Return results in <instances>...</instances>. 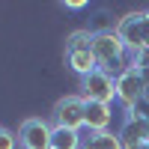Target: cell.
<instances>
[{
    "label": "cell",
    "mask_w": 149,
    "mask_h": 149,
    "mask_svg": "<svg viewBox=\"0 0 149 149\" xmlns=\"http://www.w3.org/2000/svg\"><path fill=\"white\" fill-rule=\"evenodd\" d=\"M93 54H95L98 69H104L110 74L125 72L128 63H131V54H128L125 42H122V36L116 33V27L113 30H95L93 33Z\"/></svg>",
    "instance_id": "6da1fadb"
},
{
    "label": "cell",
    "mask_w": 149,
    "mask_h": 149,
    "mask_svg": "<svg viewBox=\"0 0 149 149\" xmlns=\"http://www.w3.org/2000/svg\"><path fill=\"white\" fill-rule=\"evenodd\" d=\"M66 60L74 74L86 78L90 72L98 69L95 63V54H93V33L90 30H74L69 39H66Z\"/></svg>",
    "instance_id": "7a4b0ae2"
},
{
    "label": "cell",
    "mask_w": 149,
    "mask_h": 149,
    "mask_svg": "<svg viewBox=\"0 0 149 149\" xmlns=\"http://www.w3.org/2000/svg\"><path fill=\"white\" fill-rule=\"evenodd\" d=\"M116 33L122 36V42H125L128 54L149 51V9L128 12L125 18H119V24H116Z\"/></svg>",
    "instance_id": "3957f363"
},
{
    "label": "cell",
    "mask_w": 149,
    "mask_h": 149,
    "mask_svg": "<svg viewBox=\"0 0 149 149\" xmlns=\"http://www.w3.org/2000/svg\"><path fill=\"white\" fill-rule=\"evenodd\" d=\"M51 122L57 128H72V131H81L84 122H86V98L84 95H66L60 98L51 110Z\"/></svg>",
    "instance_id": "277c9868"
},
{
    "label": "cell",
    "mask_w": 149,
    "mask_h": 149,
    "mask_svg": "<svg viewBox=\"0 0 149 149\" xmlns=\"http://www.w3.org/2000/svg\"><path fill=\"white\" fill-rule=\"evenodd\" d=\"M81 95L86 102H102V104H113L116 102V74H110L104 69L90 72L86 78H81Z\"/></svg>",
    "instance_id": "5b68a950"
},
{
    "label": "cell",
    "mask_w": 149,
    "mask_h": 149,
    "mask_svg": "<svg viewBox=\"0 0 149 149\" xmlns=\"http://www.w3.org/2000/svg\"><path fill=\"white\" fill-rule=\"evenodd\" d=\"M54 146V125L42 116L24 119L18 128V149H51Z\"/></svg>",
    "instance_id": "8992f818"
},
{
    "label": "cell",
    "mask_w": 149,
    "mask_h": 149,
    "mask_svg": "<svg viewBox=\"0 0 149 149\" xmlns=\"http://www.w3.org/2000/svg\"><path fill=\"white\" fill-rule=\"evenodd\" d=\"M143 90H146V84H143V78L137 74V69L128 66L125 72L116 74V104L125 110V113L137 102H143Z\"/></svg>",
    "instance_id": "52a82bcc"
},
{
    "label": "cell",
    "mask_w": 149,
    "mask_h": 149,
    "mask_svg": "<svg viewBox=\"0 0 149 149\" xmlns=\"http://www.w3.org/2000/svg\"><path fill=\"white\" fill-rule=\"evenodd\" d=\"M119 140H122V149H149V122L125 116L119 128Z\"/></svg>",
    "instance_id": "ba28073f"
},
{
    "label": "cell",
    "mask_w": 149,
    "mask_h": 149,
    "mask_svg": "<svg viewBox=\"0 0 149 149\" xmlns=\"http://www.w3.org/2000/svg\"><path fill=\"white\" fill-rule=\"evenodd\" d=\"M110 122H113V107H110V104H102V102H86V122H84L86 134L110 131Z\"/></svg>",
    "instance_id": "9c48e42d"
},
{
    "label": "cell",
    "mask_w": 149,
    "mask_h": 149,
    "mask_svg": "<svg viewBox=\"0 0 149 149\" xmlns=\"http://www.w3.org/2000/svg\"><path fill=\"white\" fill-rule=\"evenodd\" d=\"M81 149H122L119 134L113 131H98V134H84Z\"/></svg>",
    "instance_id": "30bf717a"
},
{
    "label": "cell",
    "mask_w": 149,
    "mask_h": 149,
    "mask_svg": "<svg viewBox=\"0 0 149 149\" xmlns=\"http://www.w3.org/2000/svg\"><path fill=\"white\" fill-rule=\"evenodd\" d=\"M81 131H72V128H57L54 125V146L51 149H81Z\"/></svg>",
    "instance_id": "8fae6325"
},
{
    "label": "cell",
    "mask_w": 149,
    "mask_h": 149,
    "mask_svg": "<svg viewBox=\"0 0 149 149\" xmlns=\"http://www.w3.org/2000/svg\"><path fill=\"white\" fill-rule=\"evenodd\" d=\"M131 69H137V74L143 78V84H149V51H140V54H131Z\"/></svg>",
    "instance_id": "7c38bea8"
},
{
    "label": "cell",
    "mask_w": 149,
    "mask_h": 149,
    "mask_svg": "<svg viewBox=\"0 0 149 149\" xmlns=\"http://www.w3.org/2000/svg\"><path fill=\"white\" fill-rule=\"evenodd\" d=\"M0 149H18V134L0 125Z\"/></svg>",
    "instance_id": "4fadbf2b"
},
{
    "label": "cell",
    "mask_w": 149,
    "mask_h": 149,
    "mask_svg": "<svg viewBox=\"0 0 149 149\" xmlns=\"http://www.w3.org/2000/svg\"><path fill=\"white\" fill-rule=\"evenodd\" d=\"M125 116H134V119H143V122H149V102H137Z\"/></svg>",
    "instance_id": "5bb4252c"
},
{
    "label": "cell",
    "mask_w": 149,
    "mask_h": 149,
    "mask_svg": "<svg viewBox=\"0 0 149 149\" xmlns=\"http://www.w3.org/2000/svg\"><path fill=\"white\" fill-rule=\"evenodd\" d=\"M63 6H66V9H84V6H86V0H66Z\"/></svg>",
    "instance_id": "9a60e30c"
}]
</instances>
